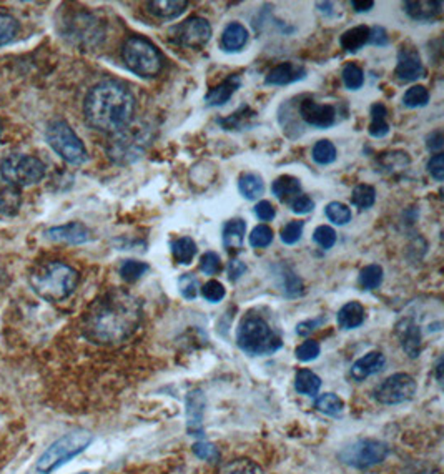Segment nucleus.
Here are the masks:
<instances>
[{"label": "nucleus", "mask_w": 444, "mask_h": 474, "mask_svg": "<svg viewBox=\"0 0 444 474\" xmlns=\"http://www.w3.org/2000/svg\"><path fill=\"white\" fill-rule=\"evenodd\" d=\"M144 317L142 301L130 292L112 288L87 309L84 334L96 344H119L138 330Z\"/></svg>", "instance_id": "f257e3e1"}, {"label": "nucleus", "mask_w": 444, "mask_h": 474, "mask_svg": "<svg viewBox=\"0 0 444 474\" xmlns=\"http://www.w3.org/2000/svg\"><path fill=\"white\" fill-rule=\"evenodd\" d=\"M137 100L130 89L117 80L96 83L85 97L87 123L104 133H119L132 123Z\"/></svg>", "instance_id": "f03ea898"}, {"label": "nucleus", "mask_w": 444, "mask_h": 474, "mask_svg": "<svg viewBox=\"0 0 444 474\" xmlns=\"http://www.w3.org/2000/svg\"><path fill=\"white\" fill-rule=\"evenodd\" d=\"M79 282V272L62 261H46L36 267L29 276V284L37 297L50 303L67 300L75 292Z\"/></svg>", "instance_id": "7ed1b4c3"}, {"label": "nucleus", "mask_w": 444, "mask_h": 474, "mask_svg": "<svg viewBox=\"0 0 444 474\" xmlns=\"http://www.w3.org/2000/svg\"><path fill=\"white\" fill-rule=\"evenodd\" d=\"M237 344L247 355L264 356L278 351L283 346V342L264 317L248 313L239 325Z\"/></svg>", "instance_id": "20e7f679"}, {"label": "nucleus", "mask_w": 444, "mask_h": 474, "mask_svg": "<svg viewBox=\"0 0 444 474\" xmlns=\"http://www.w3.org/2000/svg\"><path fill=\"white\" fill-rule=\"evenodd\" d=\"M121 59L129 71L142 79H154L163 69L160 50L144 37H130L123 46Z\"/></svg>", "instance_id": "39448f33"}, {"label": "nucleus", "mask_w": 444, "mask_h": 474, "mask_svg": "<svg viewBox=\"0 0 444 474\" xmlns=\"http://www.w3.org/2000/svg\"><path fill=\"white\" fill-rule=\"evenodd\" d=\"M94 441V435L88 431H73L61 439H57L54 444H50L46 453L37 461V471L42 474L54 473L65 462L71 461L80 453H84Z\"/></svg>", "instance_id": "423d86ee"}, {"label": "nucleus", "mask_w": 444, "mask_h": 474, "mask_svg": "<svg viewBox=\"0 0 444 474\" xmlns=\"http://www.w3.org/2000/svg\"><path fill=\"white\" fill-rule=\"evenodd\" d=\"M47 174L46 164L32 155L13 154L0 164V177L11 187H32Z\"/></svg>", "instance_id": "0eeeda50"}, {"label": "nucleus", "mask_w": 444, "mask_h": 474, "mask_svg": "<svg viewBox=\"0 0 444 474\" xmlns=\"http://www.w3.org/2000/svg\"><path fill=\"white\" fill-rule=\"evenodd\" d=\"M46 139L52 150L67 164L72 165H82L87 162V148L82 140L77 137V133L72 131V127L65 120H54L47 125Z\"/></svg>", "instance_id": "6e6552de"}, {"label": "nucleus", "mask_w": 444, "mask_h": 474, "mask_svg": "<svg viewBox=\"0 0 444 474\" xmlns=\"http://www.w3.org/2000/svg\"><path fill=\"white\" fill-rule=\"evenodd\" d=\"M390 448L383 441L378 439H358L339 451V461L348 464L356 470H368L388 458Z\"/></svg>", "instance_id": "1a4fd4ad"}, {"label": "nucleus", "mask_w": 444, "mask_h": 474, "mask_svg": "<svg viewBox=\"0 0 444 474\" xmlns=\"http://www.w3.org/2000/svg\"><path fill=\"white\" fill-rule=\"evenodd\" d=\"M416 390L418 385L413 377H409L406 373H397L384 379L383 383L374 390V398L381 404H401L413 400Z\"/></svg>", "instance_id": "9d476101"}, {"label": "nucleus", "mask_w": 444, "mask_h": 474, "mask_svg": "<svg viewBox=\"0 0 444 474\" xmlns=\"http://www.w3.org/2000/svg\"><path fill=\"white\" fill-rule=\"evenodd\" d=\"M170 38L181 47L202 48L212 38V25L202 17H190L170 29Z\"/></svg>", "instance_id": "9b49d317"}, {"label": "nucleus", "mask_w": 444, "mask_h": 474, "mask_svg": "<svg viewBox=\"0 0 444 474\" xmlns=\"http://www.w3.org/2000/svg\"><path fill=\"white\" fill-rule=\"evenodd\" d=\"M144 148V139L140 137L138 131H133L129 125L127 129L115 133V139L108 147V155L119 164H127L138 158Z\"/></svg>", "instance_id": "f8f14e48"}, {"label": "nucleus", "mask_w": 444, "mask_h": 474, "mask_svg": "<svg viewBox=\"0 0 444 474\" xmlns=\"http://www.w3.org/2000/svg\"><path fill=\"white\" fill-rule=\"evenodd\" d=\"M300 117L306 125L330 129L337 123V110L330 104H318L312 98H305L300 104Z\"/></svg>", "instance_id": "ddd939ff"}, {"label": "nucleus", "mask_w": 444, "mask_h": 474, "mask_svg": "<svg viewBox=\"0 0 444 474\" xmlns=\"http://www.w3.org/2000/svg\"><path fill=\"white\" fill-rule=\"evenodd\" d=\"M397 79L399 82H415L424 75L420 54L415 47H401L398 52Z\"/></svg>", "instance_id": "4468645a"}, {"label": "nucleus", "mask_w": 444, "mask_h": 474, "mask_svg": "<svg viewBox=\"0 0 444 474\" xmlns=\"http://www.w3.org/2000/svg\"><path fill=\"white\" fill-rule=\"evenodd\" d=\"M46 238L54 243H67V245H82L90 241V230L80 222H71L67 225L52 226L46 230Z\"/></svg>", "instance_id": "2eb2a0df"}, {"label": "nucleus", "mask_w": 444, "mask_h": 474, "mask_svg": "<svg viewBox=\"0 0 444 474\" xmlns=\"http://www.w3.org/2000/svg\"><path fill=\"white\" fill-rule=\"evenodd\" d=\"M395 333H397L398 340H399L401 348L405 350V353L409 358H418L421 353V343H423L418 323L409 317L401 318L395 326Z\"/></svg>", "instance_id": "dca6fc26"}, {"label": "nucleus", "mask_w": 444, "mask_h": 474, "mask_svg": "<svg viewBox=\"0 0 444 474\" xmlns=\"http://www.w3.org/2000/svg\"><path fill=\"white\" fill-rule=\"evenodd\" d=\"M205 396L200 390L187 394V431L190 436L204 438Z\"/></svg>", "instance_id": "f3484780"}, {"label": "nucleus", "mask_w": 444, "mask_h": 474, "mask_svg": "<svg viewBox=\"0 0 444 474\" xmlns=\"http://www.w3.org/2000/svg\"><path fill=\"white\" fill-rule=\"evenodd\" d=\"M306 77V69L297 62H283L273 67L264 77L266 85H289Z\"/></svg>", "instance_id": "a211bd4d"}, {"label": "nucleus", "mask_w": 444, "mask_h": 474, "mask_svg": "<svg viewBox=\"0 0 444 474\" xmlns=\"http://www.w3.org/2000/svg\"><path fill=\"white\" fill-rule=\"evenodd\" d=\"M384 365H386V358L381 351H370L368 355L361 356L360 360L353 363V367L349 369V377L360 383L383 371Z\"/></svg>", "instance_id": "6ab92c4d"}, {"label": "nucleus", "mask_w": 444, "mask_h": 474, "mask_svg": "<svg viewBox=\"0 0 444 474\" xmlns=\"http://www.w3.org/2000/svg\"><path fill=\"white\" fill-rule=\"evenodd\" d=\"M240 87V75H230L229 79H225L220 85L210 89V92L205 97V106L206 107H222V106H225Z\"/></svg>", "instance_id": "aec40b11"}, {"label": "nucleus", "mask_w": 444, "mask_h": 474, "mask_svg": "<svg viewBox=\"0 0 444 474\" xmlns=\"http://www.w3.org/2000/svg\"><path fill=\"white\" fill-rule=\"evenodd\" d=\"M245 232H247V224L241 218H233L225 224L222 238H223V247L229 253H239L243 249Z\"/></svg>", "instance_id": "412c9836"}, {"label": "nucleus", "mask_w": 444, "mask_h": 474, "mask_svg": "<svg viewBox=\"0 0 444 474\" xmlns=\"http://www.w3.org/2000/svg\"><path fill=\"white\" fill-rule=\"evenodd\" d=\"M364 318H366V311H364V307L358 301H348L347 305H343L339 309L337 315L338 325L343 330L358 328L364 323Z\"/></svg>", "instance_id": "4be33fe9"}, {"label": "nucleus", "mask_w": 444, "mask_h": 474, "mask_svg": "<svg viewBox=\"0 0 444 474\" xmlns=\"http://www.w3.org/2000/svg\"><path fill=\"white\" fill-rule=\"evenodd\" d=\"M188 2L185 0H154L148 4V11L162 21H173L187 11Z\"/></svg>", "instance_id": "5701e85b"}, {"label": "nucleus", "mask_w": 444, "mask_h": 474, "mask_svg": "<svg viewBox=\"0 0 444 474\" xmlns=\"http://www.w3.org/2000/svg\"><path fill=\"white\" fill-rule=\"evenodd\" d=\"M247 42H248V30L245 29V25L231 22L225 27L220 44L225 52H239L247 46Z\"/></svg>", "instance_id": "b1692460"}, {"label": "nucleus", "mask_w": 444, "mask_h": 474, "mask_svg": "<svg viewBox=\"0 0 444 474\" xmlns=\"http://www.w3.org/2000/svg\"><path fill=\"white\" fill-rule=\"evenodd\" d=\"M443 2H430V0H420V2H405L403 9L408 13L413 21H431L436 15L441 13Z\"/></svg>", "instance_id": "393cba45"}, {"label": "nucleus", "mask_w": 444, "mask_h": 474, "mask_svg": "<svg viewBox=\"0 0 444 474\" xmlns=\"http://www.w3.org/2000/svg\"><path fill=\"white\" fill-rule=\"evenodd\" d=\"M272 191L276 199L281 203H291L301 191V183L298 178L291 177V175H281L276 178L272 185Z\"/></svg>", "instance_id": "a878e982"}, {"label": "nucleus", "mask_w": 444, "mask_h": 474, "mask_svg": "<svg viewBox=\"0 0 444 474\" xmlns=\"http://www.w3.org/2000/svg\"><path fill=\"white\" fill-rule=\"evenodd\" d=\"M370 34H372V29L366 27V25H356L353 29H348L341 38H339V44L341 47L345 48L347 52H358L360 48L364 47L366 44H370Z\"/></svg>", "instance_id": "bb28decb"}, {"label": "nucleus", "mask_w": 444, "mask_h": 474, "mask_svg": "<svg viewBox=\"0 0 444 474\" xmlns=\"http://www.w3.org/2000/svg\"><path fill=\"white\" fill-rule=\"evenodd\" d=\"M255 117H256V114L253 112L252 108L248 106H241L235 114H231L227 119L218 120V123L225 131H241V129L252 127Z\"/></svg>", "instance_id": "cd10ccee"}, {"label": "nucleus", "mask_w": 444, "mask_h": 474, "mask_svg": "<svg viewBox=\"0 0 444 474\" xmlns=\"http://www.w3.org/2000/svg\"><path fill=\"white\" fill-rule=\"evenodd\" d=\"M322 388V378L310 369H300L295 375V390L305 396H316Z\"/></svg>", "instance_id": "c85d7f7f"}, {"label": "nucleus", "mask_w": 444, "mask_h": 474, "mask_svg": "<svg viewBox=\"0 0 444 474\" xmlns=\"http://www.w3.org/2000/svg\"><path fill=\"white\" fill-rule=\"evenodd\" d=\"M239 190L247 200H256L258 197L264 195V178L260 177L258 174H252V172L243 174L239 180Z\"/></svg>", "instance_id": "c756f323"}, {"label": "nucleus", "mask_w": 444, "mask_h": 474, "mask_svg": "<svg viewBox=\"0 0 444 474\" xmlns=\"http://www.w3.org/2000/svg\"><path fill=\"white\" fill-rule=\"evenodd\" d=\"M370 135L374 139H383L390 133V123H388V108L383 104H373L372 123H370Z\"/></svg>", "instance_id": "7c9ffc66"}, {"label": "nucleus", "mask_w": 444, "mask_h": 474, "mask_svg": "<svg viewBox=\"0 0 444 474\" xmlns=\"http://www.w3.org/2000/svg\"><path fill=\"white\" fill-rule=\"evenodd\" d=\"M172 255L180 265H190L197 255V243L190 237H181L172 243Z\"/></svg>", "instance_id": "2f4dec72"}, {"label": "nucleus", "mask_w": 444, "mask_h": 474, "mask_svg": "<svg viewBox=\"0 0 444 474\" xmlns=\"http://www.w3.org/2000/svg\"><path fill=\"white\" fill-rule=\"evenodd\" d=\"M314 406H316V410L320 413L331 416V418H338V416L343 415V411H345L343 400L339 396H337L335 393H324L320 398H316Z\"/></svg>", "instance_id": "473e14b6"}, {"label": "nucleus", "mask_w": 444, "mask_h": 474, "mask_svg": "<svg viewBox=\"0 0 444 474\" xmlns=\"http://www.w3.org/2000/svg\"><path fill=\"white\" fill-rule=\"evenodd\" d=\"M21 202L22 199H21L19 189L11 187V185L0 189V214L13 216L19 212Z\"/></svg>", "instance_id": "72a5a7b5"}, {"label": "nucleus", "mask_w": 444, "mask_h": 474, "mask_svg": "<svg viewBox=\"0 0 444 474\" xmlns=\"http://www.w3.org/2000/svg\"><path fill=\"white\" fill-rule=\"evenodd\" d=\"M358 284H360L363 290H368V292L380 288L381 284H383V268L380 265H368V267H364L360 272Z\"/></svg>", "instance_id": "f704fd0d"}, {"label": "nucleus", "mask_w": 444, "mask_h": 474, "mask_svg": "<svg viewBox=\"0 0 444 474\" xmlns=\"http://www.w3.org/2000/svg\"><path fill=\"white\" fill-rule=\"evenodd\" d=\"M374 202H376V190L373 189L372 185L361 183L356 185L351 193V203L360 210L372 208Z\"/></svg>", "instance_id": "c9c22d12"}, {"label": "nucleus", "mask_w": 444, "mask_h": 474, "mask_svg": "<svg viewBox=\"0 0 444 474\" xmlns=\"http://www.w3.org/2000/svg\"><path fill=\"white\" fill-rule=\"evenodd\" d=\"M312 157L318 165H330L337 160V147L330 140H320L313 147Z\"/></svg>", "instance_id": "e433bc0d"}, {"label": "nucleus", "mask_w": 444, "mask_h": 474, "mask_svg": "<svg viewBox=\"0 0 444 474\" xmlns=\"http://www.w3.org/2000/svg\"><path fill=\"white\" fill-rule=\"evenodd\" d=\"M430 92L424 85H413L403 95V104L408 108H420L428 106Z\"/></svg>", "instance_id": "4c0bfd02"}, {"label": "nucleus", "mask_w": 444, "mask_h": 474, "mask_svg": "<svg viewBox=\"0 0 444 474\" xmlns=\"http://www.w3.org/2000/svg\"><path fill=\"white\" fill-rule=\"evenodd\" d=\"M19 34V22L11 13H0V47L11 44Z\"/></svg>", "instance_id": "58836bf2"}, {"label": "nucleus", "mask_w": 444, "mask_h": 474, "mask_svg": "<svg viewBox=\"0 0 444 474\" xmlns=\"http://www.w3.org/2000/svg\"><path fill=\"white\" fill-rule=\"evenodd\" d=\"M148 270L150 267L144 261L125 260L121 265V276L127 284H133L140 280Z\"/></svg>", "instance_id": "ea45409f"}, {"label": "nucleus", "mask_w": 444, "mask_h": 474, "mask_svg": "<svg viewBox=\"0 0 444 474\" xmlns=\"http://www.w3.org/2000/svg\"><path fill=\"white\" fill-rule=\"evenodd\" d=\"M324 215L335 225H347L348 222H351V210H349L345 203H328L326 208H324Z\"/></svg>", "instance_id": "a19ab883"}, {"label": "nucleus", "mask_w": 444, "mask_h": 474, "mask_svg": "<svg viewBox=\"0 0 444 474\" xmlns=\"http://www.w3.org/2000/svg\"><path fill=\"white\" fill-rule=\"evenodd\" d=\"M313 241L323 250L333 249L335 243H337V232H335L331 226H318V228L313 232Z\"/></svg>", "instance_id": "79ce46f5"}, {"label": "nucleus", "mask_w": 444, "mask_h": 474, "mask_svg": "<svg viewBox=\"0 0 444 474\" xmlns=\"http://www.w3.org/2000/svg\"><path fill=\"white\" fill-rule=\"evenodd\" d=\"M341 75H343V82L348 87L349 90H358L364 83V73L356 63H348L343 69Z\"/></svg>", "instance_id": "37998d69"}, {"label": "nucleus", "mask_w": 444, "mask_h": 474, "mask_svg": "<svg viewBox=\"0 0 444 474\" xmlns=\"http://www.w3.org/2000/svg\"><path fill=\"white\" fill-rule=\"evenodd\" d=\"M273 241V230L268 225H258L250 233V245L253 249H266Z\"/></svg>", "instance_id": "c03bdc74"}, {"label": "nucleus", "mask_w": 444, "mask_h": 474, "mask_svg": "<svg viewBox=\"0 0 444 474\" xmlns=\"http://www.w3.org/2000/svg\"><path fill=\"white\" fill-rule=\"evenodd\" d=\"M192 450L200 460H205V461L216 462L220 460V451H218L215 444L210 443V441H205V439H202V441H197V443L193 444Z\"/></svg>", "instance_id": "a18cd8bd"}, {"label": "nucleus", "mask_w": 444, "mask_h": 474, "mask_svg": "<svg viewBox=\"0 0 444 474\" xmlns=\"http://www.w3.org/2000/svg\"><path fill=\"white\" fill-rule=\"evenodd\" d=\"M198 288H200V284H198L195 275L192 273L181 275L180 280H179V290H180L181 297L185 300H195L198 295Z\"/></svg>", "instance_id": "49530a36"}, {"label": "nucleus", "mask_w": 444, "mask_h": 474, "mask_svg": "<svg viewBox=\"0 0 444 474\" xmlns=\"http://www.w3.org/2000/svg\"><path fill=\"white\" fill-rule=\"evenodd\" d=\"M303 228H305V222H301V220L289 222V224L281 228V241L287 243V245L298 243L301 240V235H303Z\"/></svg>", "instance_id": "de8ad7c7"}, {"label": "nucleus", "mask_w": 444, "mask_h": 474, "mask_svg": "<svg viewBox=\"0 0 444 474\" xmlns=\"http://www.w3.org/2000/svg\"><path fill=\"white\" fill-rule=\"evenodd\" d=\"M320 343L314 342V340H306L305 343H301L297 350H295V356L303 361V363H308V361H313L320 356Z\"/></svg>", "instance_id": "09e8293b"}, {"label": "nucleus", "mask_w": 444, "mask_h": 474, "mask_svg": "<svg viewBox=\"0 0 444 474\" xmlns=\"http://www.w3.org/2000/svg\"><path fill=\"white\" fill-rule=\"evenodd\" d=\"M202 295H204L206 301H210V303H218V301H222V300L225 298L227 292H225V286L220 284V282L210 280V282H206V284L202 286Z\"/></svg>", "instance_id": "8fccbe9b"}, {"label": "nucleus", "mask_w": 444, "mask_h": 474, "mask_svg": "<svg viewBox=\"0 0 444 474\" xmlns=\"http://www.w3.org/2000/svg\"><path fill=\"white\" fill-rule=\"evenodd\" d=\"M283 282H285V293L289 297H300V295H303V284H301L300 278L295 273L289 272L285 268Z\"/></svg>", "instance_id": "3c124183"}, {"label": "nucleus", "mask_w": 444, "mask_h": 474, "mask_svg": "<svg viewBox=\"0 0 444 474\" xmlns=\"http://www.w3.org/2000/svg\"><path fill=\"white\" fill-rule=\"evenodd\" d=\"M200 270L205 275H216L222 270V260L215 251H206L200 260Z\"/></svg>", "instance_id": "603ef678"}, {"label": "nucleus", "mask_w": 444, "mask_h": 474, "mask_svg": "<svg viewBox=\"0 0 444 474\" xmlns=\"http://www.w3.org/2000/svg\"><path fill=\"white\" fill-rule=\"evenodd\" d=\"M289 207H291V210L295 214H312L313 210H314V202H313L308 195H298L293 202L289 203Z\"/></svg>", "instance_id": "864d4df0"}, {"label": "nucleus", "mask_w": 444, "mask_h": 474, "mask_svg": "<svg viewBox=\"0 0 444 474\" xmlns=\"http://www.w3.org/2000/svg\"><path fill=\"white\" fill-rule=\"evenodd\" d=\"M428 172L431 174V177L436 182H443L444 180V155H432L431 160L428 162Z\"/></svg>", "instance_id": "5fc2aeb1"}, {"label": "nucleus", "mask_w": 444, "mask_h": 474, "mask_svg": "<svg viewBox=\"0 0 444 474\" xmlns=\"http://www.w3.org/2000/svg\"><path fill=\"white\" fill-rule=\"evenodd\" d=\"M255 214L262 220V222H270L275 218L276 210L275 207L266 200H262L255 207Z\"/></svg>", "instance_id": "6e6d98bb"}, {"label": "nucleus", "mask_w": 444, "mask_h": 474, "mask_svg": "<svg viewBox=\"0 0 444 474\" xmlns=\"http://www.w3.org/2000/svg\"><path fill=\"white\" fill-rule=\"evenodd\" d=\"M444 147V137L443 131H434L426 137V148L430 152H436V154H441Z\"/></svg>", "instance_id": "4d7b16f0"}, {"label": "nucleus", "mask_w": 444, "mask_h": 474, "mask_svg": "<svg viewBox=\"0 0 444 474\" xmlns=\"http://www.w3.org/2000/svg\"><path fill=\"white\" fill-rule=\"evenodd\" d=\"M326 323V318L324 317H320V318H313V320L301 321L297 326V333L300 336H308L310 333L314 332L316 328H320L322 325Z\"/></svg>", "instance_id": "13d9d810"}, {"label": "nucleus", "mask_w": 444, "mask_h": 474, "mask_svg": "<svg viewBox=\"0 0 444 474\" xmlns=\"http://www.w3.org/2000/svg\"><path fill=\"white\" fill-rule=\"evenodd\" d=\"M247 272V265L240 260H231L229 263L230 282H239Z\"/></svg>", "instance_id": "bf43d9fd"}, {"label": "nucleus", "mask_w": 444, "mask_h": 474, "mask_svg": "<svg viewBox=\"0 0 444 474\" xmlns=\"http://www.w3.org/2000/svg\"><path fill=\"white\" fill-rule=\"evenodd\" d=\"M370 44L378 46V47H383V46L388 44V36H386V30H384L383 27H374V29H372Z\"/></svg>", "instance_id": "052dcab7"}, {"label": "nucleus", "mask_w": 444, "mask_h": 474, "mask_svg": "<svg viewBox=\"0 0 444 474\" xmlns=\"http://www.w3.org/2000/svg\"><path fill=\"white\" fill-rule=\"evenodd\" d=\"M351 7H353L355 13H370L373 7H374V2H372V0H366V2L353 0V2H351Z\"/></svg>", "instance_id": "680f3d73"}, {"label": "nucleus", "mask_w": 444, "mask_h": 474, "mask_svg": "<svg viewBox=\"0 0 444 474\" xmlns=\"http://www.w3.org/2000/svg\"><path fill=\"white\" fill-rule=\"evenodd\" d=\"M441 371H443V360H440L438 365H436V378H438L440 383H441V379H443V377H441Z\"/></svg>", "instance_id": "e2e57ef3"}, {"label": "nucleus", "mask_w": 444, "mask_h": 474, "mask_svg": "<svg viewBox=\"0 0 444 474\" xmlns=\"http://www.w3.org/2000/svg\"><path fill=\"white\" fill-rule=\"evenodd\" d=\"M0 135H2V122H0Z\"/></svg>", "instance_id": "0e129e2a"}, {"label": "nucleus", "mask_w": 444, "mask_h": 474, "mask_svg": "<svg viewBox=\"0 0 444 474\" xmlns=\"http://www.w3.org/2000/svg\"><path fill=\"white\" fill-rule=\"evenodd\" d=\"M77 474H90V473H87V471H84V473H77Z\"/></svg>", "instance_id": "69168bd1"}]
</instances>
